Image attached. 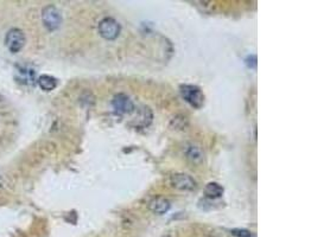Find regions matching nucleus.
Here are the masks:
<instances>
[{"label": "nucleus", "mask_w": 317, "mask_h": 237, "mask_svg": "<svg viewBox=\"0 0 317 237\" xmlns=\"http://www.w3.org/2000/svg\"><path fill=\"white\" fill-rule=\"evenodd\" d=\"M170 202L162 197L153 198L149 202L150 211H152L155 215H164L170 210Z\"/></svg>", "instance_id": "7"}, {"label": "nucleus", "mask_w": 317, "mask_h": 237, "mask_svg": "<svg viewBox=\"0 0 317 237\" xmlns=\"http://www.w3.org/2000/svg\"><path fill=\"white\" fill-rule=\"evenodd\" d=\"M43 24L49 31H55L62 24V16L61 12L54 5H49L42 11Z\"/></svg>", "instance_id": "3"}, {"label": "nucleus", "mask_w": 317, "mask_h": 237, "mask_svg": "<svg viewBox=\"0 0 317 237\" xmlns=\"http://www.w3.org/2000/svg\"><path fill=\"white\" fill-rule=\"evenodd\" d=\"M25 42V34L20 29L17 28L11 29L6 34V37H5V44H6L7 49L12 54H17V52L22 50L24 48Z\"/></svg>", "instance_id": "4"}, {"label": "nucleus", "mask_w": 317, "mask_h": 237, "mask_svg": "<svg viewBox=\"0 0 317 237\" xmlns=\"http://www.w3.org/2000/svg\"><path fill=\"white\" fill-rule=\"evenodd\" d=\"M187 158H189L190 160H193V162H200V160H202V151H201V148L199 146H196L195 144H190L187 147Z\"/></svg>", "instance_id": "10"}, {"label": "nucleus", "mask_w": 317, "mask_h": 237, "mask_svg": "<svg viewBox=\"0 0 317 237\" xmlns=\"http://www.w3.org/2000/svg\"><path fill=\"white\" fill-rule=\"evenodd\" d=\"M37 83L40 87V89L44 92H51L57 87V80L50 75H40L37 80Z\"/></svg>", "instance_id": "8"}, {"label": "nucleus", "mask_w": 317, "mask_h": 237, "mask_svg": "<svg viewBox=\"0 0 317 237\" xmlns=\"http://www.w3.org/2000/svg\"><path fill=\"white\" fill-rule=\"evenodd\" d=\"M232 234L237 237H255L254 234H252L251 231L245 229H234L232 230Z\"/></svg>", "instance_id": "11"}, {"label": "nucleus", "mask_w": 317, "mask_h": 237, "mask_svg": "<svg viewBox=\"0 0 317 237\" xmlns=\"http://www.w3.org/2000/svg\"><path fill=\"white\" fill-rule=\"evenodd\" d=\"M205 195L211 200H216L223 195V187L217 183H208L205 187Z\"/></svg>", "instance_id": "9"}, {"label": "nucleus", "mask_w": 317, "mask_h": 237, "mask_svg": "<svg viewBox=\"0 0 317 237\" xmlns=\"http://www.w3.org/2000/svg\"><path fill=\"white\" fill-rule=\"evenodd\" d=\"M171 186L175 187L179 191H193L196 187V181L189 174L185 173H175L170 178Z\"/></svg>", "instance_id": "6"}, {"label": "nucleus", "mask_w": 317, "mask_h": 237, "mask_svg": "<svg viewBox=\"0 0 317 237\" xmlns=\"http://www.w3.org/2000/svg\"><path fill=\"white\" fill-rule=\"evenodd\" d=\"M98 30L100 36L107 40L117 39L121 32L120 24L113 18H104L99 23Z\"/></svg>", "instance_id": "2"}, {"label": "nucleus", "mask_w": 317, "mask_h": 237, "mask_svg": "<svg viewBox=\"0 0 317 237\" xmlns=\"http://www.w3.org/2000/svg\"><path fill=\"white\" fill-rule=\"evenodd\" d=\"M112 107L114 109V112L120 115H125V114H131L135 110V103L131 100L126 94H118L113 98L112 100Z\"/></svg>", "instance_id": "5"}, {"label": "nucleus", "mask_w": 317, "mask_h": 237, "mask_svg": "<svg viewBox=\"0 0 317 237\" xmlns=\"http://www.w3.org/2000/svg\"><path fill=\"white\" fill-rule=\"evenodd\" d=\"M179 93L184 101L188 102L191 107L201 108L205 103V95L199 87L191 86V84H182L179 87Z\"/></svg>", "instance_id": "1"}]
</instances>
